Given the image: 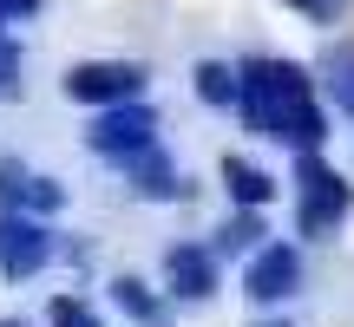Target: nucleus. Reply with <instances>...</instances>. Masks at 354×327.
Masks as SVG:
<instances>
[{"mask_svg":"<svg viewBox=\"0 0 354 327\" xmlns=\"http://www.w3.org/2000/svg\"><path fill=\"white\" fill-rule=\"evenodd\" d=\"M46 321H53V327H105V321L92 315L86 301H79V295H59V301L46 308Z\"/></svg>","mask_w":354,"mask_h":327,"instance_id":"obj_15","label":"nucleus"},{"mask_svg":"<svg viewBox=\"0 0 354 327\" xmlns=\"http://www.w3.org/2000/svg\"><path fill=\"white\" fill-rule=\"evenodd\" d=\"M46 262H53V229L39 223V216L7 210L0 216V275L7 281H33Z\"/></svg>","mask_w":354,"mask_h":327,"instance_id":"obj_5","label":"nucleus"},{"mask_svg":"<svg viewBox=\"0 0 354 327\" xmlns=\"http://www.w3.org/2000/svg\"><path fill=\"white\" fill-rule=\"evenodd\" d=\"M197 99H203V105H236V66L203 59V66H197Z\"/></svg>","mask_w":354,"mask_h":327,"instance_id":"obj_14","label":"nucleus"},{"mask_svg":"<svg viewBox=\"0 0 354 327\" xmlns=\"http://www.w3.org/2000/svg\"><path fill=\"white\" fill-rule=\"evenodd\" d=\"M7 20H20V13H13V0H0V26H7Z\"/></svg>","mask_w":354,"mask_h":327,"instance_id":"obj_18","label":"nucleus"},{"mask_svg":"<svg viewBox=\"0 0 354 327\" xmlns=\"http://www.w3.org/2000/svg\"><path fill=\"white\" fill-rule=\"evenodd\" d=\"M263 327H289V321H263Z\"/></svg>","mask_w":354,"mask_h":327,"instance_id":"obj_20","label":"nucleus"},{"mask_svg":"<svg viewBox=\"0 0 354 327\" xmlns=\"http://www.w3.org/2000/svg\"><path fill=\"white\" fill-rule=\"evenodd\" d=\"M112 301H118V308H125V315H131V321H138V327H171V308H165V301H158V295H151V288H145V281H138V275H118V281H112Z\"/></svg>","mask_w":354,"mask_h":327,"instance_id":"obj_11","label":"nucleus"},{"mask_svg":"<svg viewBox=\"0 0 354 327\" xmlns=\"http://www.w3.org/2000/svg\"><path fill=\"white\" fill-rule=\"evenodd\" d=\"M13 72H20V52L0 39V99H13V92H20V86H13Z\"/></svg>","mask_w":354,"mask_h":327,"instance_id":"obj_17","label":"nucleus"},{"mask_svg":"<svg viewBox=\"0 0 354 327\" xmlns=\"http://www.w3.org/2000/svg\"><path fill=\"white\" fill-rule=\"evenodd\" d=\"M243 288H250L256 308L289 301V295L302 288V255H295L289 242H263V249L250 255V275H243Z\"/></svg>","mask_w":354,"mask_h":327,"instance_id":"obj_6","label":"nucleus"},{"mask_svg":"<svg viewBox=\"0 0 354 327\" xmlns=\"http://www.w3.org/2000/svg\"><path fill=\"white\" fill-rule=\"evenodd\" d=\"M322 79H328L335 105L354 118V46H328V52H322Z\"/></svg>","mask_w":354,"mask_h":327,"instance_id":"obj_12","label":"nucleus"},{"mask_svg":"<svg viewBox=\"0 0 354 327\" xmlns=\"http://www.w3.org/2000/svg\"><path fill=\"white\" fill-rule=\"evenodd\" d=\"M66 203V190L53 177L26 170L20 157H0V210H20V216H53Z\"/></svg>","mask_w":354,"mask_h":327,"instance_id":"obj_7","label":"nucleus"},{"mask_svg":"<svg viewBox=\"0 0 354 327\" xmlns=\"http://www.w3.org/2000/svg\"><path fill=\"white\" fill-rule=\"evenodd\" d=\"M236 112L250 118V131L289 144V151H322V138H328L315 79H308L295 59H250V66H236Z\"/></svg>","mask_w":354,"mask_h":327,"instance_id":"obj_1","label":"nucleus"},{"mask_svg":"<svg viewBox=\"0 0 354 327\" xmlns=\"http://www.w3.org/2000/svg\"><path fill=\"white\" fill-rule=\"evenodd\" d=\"M33 7H39V0H13V13H33Z\"/></svg>","mask_w":354,"mask_h":327,"instance_id":"obj_19","label":"nucleus"},{"mask_svg":"<svg viewBox=\"0 0 354 327\" xmlns=\"http://www.w3.org/2000/svg\"><path fill=\"white\" fill-rule=\"evenodd\" d=\"M165 281H171L177 301H210L216 295V255L197 249V242H177L165 255Z\"/></svg>","mask_w":354,"mask_h":327,"instance_id":"obj_8","label":"nucleus"},{"mask_svg":"<svg viewBox=\"0 0 354 327\" xmlns=\"http://www.w3.org/2000/svg\"><path fill=\"white\" fill-rule=\"evenodd\" d=\"M86 144H92L99 157H112V164H131V157H145V151L158 144V112H151V105H138V99L105 105V112L92 118Z\"/></svg>","mask_w":354,"mask_h":327,"instance_id":"obj_3","label":"nucleus"},{"mask_svg":"<svg viewBox=\"0 0 354 327\" xmlns=\"http://www.w3.org/2000/svg\"><path fill=\"white\" fill-rule=\"evenodd\" d=\"M223 184H230V197H236L243 210H263V203L276 197V177L256 170L250 157H223Z\"/></svg>","mask_w":354,"mask_h":327,"instance_id":"obj_10","label":"nucleus"},{"mask_svg":"<svg viewBox=\"0 0 354 327\" xmlns=\"http://www.w3.org/2000/svg\"><path fill=\"white\" fill-rule=\"evenodd\" d=\"M216 249H223V255H256V249H263V216L236 210L223 229H216Z\"/></svg>","mask_w":354,"mask_h":327,"instance_id":"obj_13","label":"nucleus"},{"mask_svg":"<svg viewBox=\"0 0 354 327\" xmlns=\"http://www.w3.org/2000/svg\"><path fill=\"white\" fill-rule=\"evenodd\" d=\"M0 327H20V321H0Z\"/></svg>","mask_w":354,"mask_h":327,"instance_id":"obj_21","label":"nucleus"},{"mask_svg":"<svg viewBox=\"0 0 354 327\" xmlns=\"http://www.w3.org/2000/svg\"><path fill=\"white\" fill-rule=\"evenodd\" d=\"M145 92V66H131V59H86V66H73L66 72V99H79V105H125V99H138Z\"/></svg>","mask_w":354,"mask_h":327,"instance_id":"obj_4","label":"nucleus"},{"mask_svg":"<svg viewBox=\"0 0 354 327\" xmlns=\"http://www.w3.org/2000/svg\"><path fill=\"white\" fill-rule=\"evenodd\" d=\"M125 170H131V190H138V197H158V203L184 197V184H177V170L165 164V151H158V144H151V151H145V157H131Z\"/></svg>","mask_w":354,"mask_h":327,"instance_id":"obj_9","label":"nucleus"},{"mask_svg":"<svg viewBox=\"0 0 354 327\" xmlns=\"http://www.w3.org/2000/svg\"><path fill=\"white\" fill-rule=\"evenodd\" d=\"M295 184H302V236H335V229L348 223V210H354V190H348V177L342 170H328L315 151H302L295 157Z\"/></svg>","mask_w":354,"mask_h":327,"instance_id":"obj_2","label":"nucleus"},{"mask_svg":"<svg viewBox=\"0 0 354 327\" xmlns=\"http://www.w3.org/2000/svg\"><path fill=\"white\" fill-rule=\"evenodd\" d=\"M289 7H295V13H308L315 26H335V20L348 13V0H289Z\"/></svg>","mask_w":354,"mask_h":327,"instance_id":"obj_16","label":"nucleus"}]
</instances>
